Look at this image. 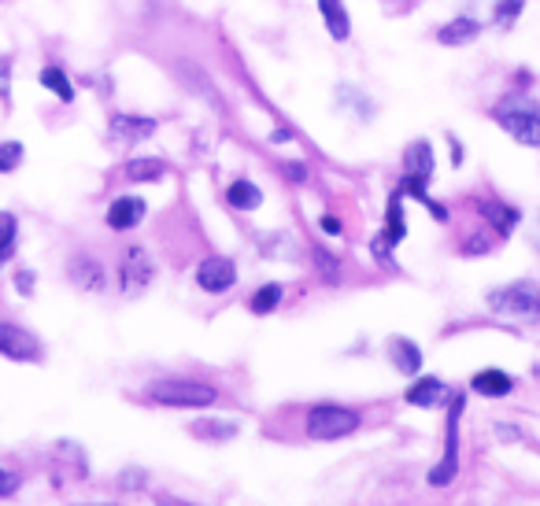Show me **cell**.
Listing matches in <instances>:
<instances>
[{
	"label": "cell",
	"mask_w": 540,
	"mask_h": 506,
	"mask_svg": "<svg viewBox=\"0 0 540 506\" xmlns=\"http://www.w3.org/2000/svg\"><path fill=\"white\" fill-rule=\"evenodd\" d=\"M496 122L518 141V144H529V149H540V104L533 96L522 93H511L492 108Z\"/></svg>",
	"instance_id": "1"
},
{
	"label": "cell",
	"mask_w": 540,
	"mask_h": 506,
	"mask_svg": "<svg viewBox=\"0 0 540 506\" xmlns=\"http://www.w3.org/2000/svg\"><path fill=\"white\" fill-rule=\"evenodd\" d=\"M489 307L500 318L514 322H540V285L536 281H514L489 292Z\"/></svg>",
	"instance_id": "2"
},
{
	"label": "cell",
	"mask_w": 540,
	"mask_h": 506,
	"mask_svg": "<svg viewBox=\"0 0 540 506\" xmlns=\"http://www.w3.org/2000/svg\"><path fill=\"white\" fill-rule=\"evenodd\" d=\"M359 429V414L348 407H311L307 410V436L311 440H341Z\"/></svg>",
	"instance_id": "3"
},
{
	"label": "cell",
	"mask_w": 540,
	"mask_h": 506,
	"mask_svg": "<svg viewBox=\"0 0 540 506\" xmlns=\"http://www.w3.org/2000/svg\"><path fill=\"white\" fill-rule=\"evenodd\" d=\"M215 388L212 385H200V381H156L149 388V399L163 407H207L215 403Z\"/></svg>",
	"instance_id": "4"
},
{
	"label": "cell",
	"mask_w": 540,
	"mask_h": 506,
	"mask_svg": "<svg viewBox=\"0 0 540 506\" xmlns=\"http://www.w3.org/2000/svg\"><path fill=\"white\" fill-rule=\"evenodd\" d=\"M152 273H156V266L149 259V251H144V248H130L127 256H122V263H119V285H122L127 296H141V292L149 288Z\"/></svg>",
	"instance_id": "5"
},
{
	"label": "cell",
	"mask_w": 540,
	"mask_h": 506,
	"mask_svg": "<svg viewBox=\"0 0 540 506\" xmlns=\"http://www.w3.org/2000/svg\"><path fill=\"white\" fill-rule=\"evenodd\" d=\"M459 414H463V395H455V403H451V414H448V436H444V458H441V466H433L429 480L437 484H448L455 477V448H459Z\"/></svg>",
	"instance_id": "6"
},
{
	"label": "cell",
	"mask_w": 540,
	"mask_h": 506,
	"mask_svg": "<svg viewBox=\"0 0 540 506\" xmlns=\"http://www.w3.org/2000/svg\"><path fill=\"white\" fill-rule=\"evenodd\" d=\"M234 281H237V266L226 256H212L197 266V285L204 292H226V288H234Z\"/></svg>",
	"instance_id": "7"
},
{
	"label": "cell",
	"mask_w": 540,
	"mask_h": 506,
	"mask_svg": "<svg viewBox=\"0 0 540 506\" xmlns=\"http://www.w3.org/2000/svg\"><path fill=\"white\" fill-rule=\"evenodd\" d=\"M0 355L15 358V363H30V358L41 355V344L34 341V333L19 329V326H8V322H0Z\"/></svg>",
	"instance_id": "8"
},
{
	"label": "cell",
	"mask_w": 540,
	"mask_h": 506,
	"mask_svg": "<svg viewBox=\"0 0 540 506\" xmlns=\"http://www.w3.org/2000/svg\"><path fill=\"white\" fill-rule=\"evenodd\" d=\"M470 4H485V8H474V23H496V27H511L518 12H522V0H470Z\"/></svg>",
	"instance_id": "9"
},
{
	"label": "cell",
	"mask_w": 540,
	"mask_h": 506,
	"mask_svg": "<svg viewBox=\"0 0 540 506\" xmlns=\"http://www.w3.org/2000/svg\"><path fill=\"white\" fill-rule=\"evenodd\" d=\"M144 200L141 196H119L112 207H108V226L112 229H134L141 218H144Z\"/></svg>",
	"instance_id": "10"
},
{
	"label": "cell",
	"mask_w": 540,
	"mask_h": 506,
	"mask_svg": "<svg viewBox=\"0 0 540 506\" xmlns=\"http://www.w3.org/2000/svg\"><path fill=\"white\" fill-rule=\"evenodd\" d=\"M112 134L119 141H144V137H152L156 134V119H141V115H115L112 119Z\"/></svg>",
	"instance_id": "11"
},
{
	"label": "cell",
	"mask_w": 540,
	"mask_h": 506,
	"mask_svg": "<svg viewBox=\"0 0 540 506\" xmlns=\"http://www.w3.org/2000/svg\"><path fill=\"white\" fill-rule=\"evenodd\" d=\"M67 270H71V281H74L78 288H89V292L104 288V270H100L96 259H89V256H74Z\"/></svg>",
	"instance_id": "12"
},
{
	"label": "cell",
	"mask_w": 540,
	"mask_h": 506,
	"mask_svg": "<svg viewBox=\"0 0 540 506\" xmlns=\"http://www.w3.org/2000/svg\"><path fill=\"white\" fill-rule=\"evenodd\" d=\"M389 358H392V366H397L400 373H419V366H422V351L414 348L411 341H404V336L389 341Z\"/></svg>",
	"instance_id": "13"
},
{
	"label": "cell",
	"mask_w": 540,
	"mask_h": 506,
	"mask_svg": "<svg viewBox=\"0 0 540 506\" xmlns=\"http://www.w3.org/2000/svg\"><path fill=\"white\" fill-rule=\"evenodd\" d=\"M444 399V385L437 381V377H422V381H414L407 388V403L411 407H437Z\"/></svg>",
	"instance_id": "14"
},
{
	"label": "cell",
	"mask_w": 540,
	"mask_h": 506,
	"mask_svg": "<svg viewBox=\"0 0 540 506\" xmlns=\"http://www.w3.org/2000/svg\"><path fill=\"white\" fill-rule=\"evenodd\" d=\"M404 174L411 178H429L433 174V152H429V144L426 141H414L407 156H404Z\"/></svg>",
	"instance_id": "15"
},
{
	"label": "cell",
	"mask_w": 540,
	"mask_h": 506,
	"mask_svg": "<svg viewBox=\"0 0 540 506\" xmlns=\"http://www.w3.org/2000/svg\"><path fill=\"white\" fill-rule=\"evenodd\" d=\"M319 8H322V19H326V27H329V34H334L337 41H344L348 37V12H344V4L341 0H319Z\"/></svg>",
	"instance_id": "16"
},
{
	"label": "cell",
	"mask_w": 540,
	"mask_h": 506,
	"mask_svg": "<svg viewBox=\"0 0 540 506\" xmlns=\"http://www.w3.org/2000/svg\"><path fill=\"white\" fill-rule=\"evenodd\" d=\"M226 200H230L237 211H256L263 203V193L252 181H234L230 188H226Z\"/></svg>",
	"instance_id": "17"
},
{
	"label": "cell",
	"mask_w": 540,
	"mask_h": 506,
	"mask_svg": "<svg viewBox=\"0 0 540 506\" xmlns=\"http://www.w3.org/2000/svg\"><path fill=\"white\" fill-rule=\"evenodd\" d=\"M474 388L482 395H507L511 392V377L500 373V370H482V373H474Z\"/></svg>",
	"instance_id": "18"
},
{
	"label": "cell",
	"mask_w": 540,
	"mask_h": 506,
	"mask_svg": "<svg viewBox=\"0 0 540 506\" xmlns=\"http://www.w3.org/2000/svg\"><path fill=\"white\" fill-rule=\"evenodd\" d=\"M193 436L200 440H230L237 436V421H215V418H204L193 426Z\"/></svg>",
	"instance_id": "19"
},
{
	"label": "cell",
	"mask_w": 540,
	"mask_h": 506,
	"mask_svg": "<svg viewBox=\"0 0 540 506\" xmlns=\"http://www.w3.org/2000/svg\"><path fill=\"white\" fill-rule=\"evenodd\" d=\"M477 30H482V27H477L474 19H455V23H448L441 30V41H444V45H467V41L477 37Z\"/></svg>",
	"instance_id": "20"
},
{
	"label": "cell",
	"mask_w": 540,
	"mask_h": 506,
	"mask_svg": "<svg viewBox=\"0 0 540 506\" xmlns=\"http://www.w3.org/2000/svg\"><path fill=\"white\" fill-rule=\"evenodd\" d=\"M41 86H45V89H52L59 100H64V104H71L74 100V89H71V81H67V74L64 71H59V67H45V71H41Z\"/></svg>",
	"instance_id": "21"
},
{
	"label": "cell",
	"mask_w": 540,
	"mask_h": 506,
	"mask_svg": "<svg viewBox=\"0 0 540 506\" xmlns=\"http://www.w3.org/2000/svg\"><path fill=\"white\" fill-rule=\"evenodd\" d=\"M127 174H130V181H156V178L167 174V166H163L159 159H130Z\"/></svg>",
	"instance_id": "22"
},
{
	"label": "cell",
	"mask_w": 540,
	"mask_h": 506,
	"mask_svg": "<svg viewBox=\"0 0 540 506\" xmlns=\"http://www.w3.org/2000/svg\"><path fill=\"white\" fill-rule=\"evenodd\" d=\"M278 303H282V285H263L256 296H252V310L256 314H270Z\"/></svg>",
	"instance_id": "23"
},
{
	"label": "cell",
	"mask_w": 540,
	"mask_h": 506,
	"mask_svg": "<svg viewBox=\"0 0 540 506\" xmlns=\"http://www.w3.org/2000/svg\"><path fill=\"white\" fill-rule=\"evenodd\" d=\"M482 215H485L489 222H496V226H500V234H507V229L518 222V211H511V207H500V203H485V207H482Z\"/></svg>",
	"instance_id": "24"
},
{
	"label": "cell",
	"mask_w": 540,
	"mask_h": 506,
	"mask_svg": "<svg viewBox=\"0 0 540 506\" xmlns=\"http://www.w3.org/2000/svg\"><path fill=\"white\" fill-rule=\"evenodd\" d=\"M19 163H23V144H19V141H4V144H0V174H12Z\"/></svg>",
	"instance_id": "25"
},
{
	"label": "cell",
	"mask_w": 540,
	"mask_h": 506,
	"mask_svg": "<svg viewBox=\"0 0 540 506\" xmlns=\"http://www.w3.org/2000/svg\"><path fill=\"white\" fill-rule=\"evenodd\" d=\"M12 248H15V218L0 211V263H8Z\"/></svg>",
	"instance_id": "26"
},
{
	"label": "cell",
	"mask_w": 540,
	"mask_h": 506,
	"mask_svg": "<svg viewBox=\"0 0 540 506\" xmlns=\"http://www.w3.org/2000/svg\"><path fill=\"white\" fill-rule=\"evenodd\" d=\"M407 234L404 229V211H400V193L389 200V241H400Z\"/></svg>",
	"instance_id": "27"
},
{
	"label": "cell",
	"mask_w": 540,
	"mask_h": 506,
	"mask_svg": "<svg viewBox=\"0 0 540 506\" xmlns=\"http://www.w3.org/2000/svg\"><path fill=\"white\" fill-rule=\"evenodd\" d=\"M8 78H12V59L0 56V96H8Z\"/></svg>",
	"instance_id": "28"
},
{
	"label": "cell",
	"mask_w": 540,
	"mask_h": 506,
	"mask_svg": "<svg viewBox=\"0 0 540 506\" xmlns=\"http://www.w3.org/2000/svg\"><path fill=\"white\" fill-rule=\"evenodd\" d=\"M15 488H19V477L8 473V470H0V495H12Z\"/></svg>",
	"instance_id": "29"
},
{
	"label": "cell",
	"mask_w": 540,
	"mask_h": 506,
	"mask_svg": "<svg viewBox=\"0 0 540 506\" xmlns=\"http://www.w3.org/2000/svg\"><path fill=\"white\" fill-rule=\"evenodd\" d=\"M322 229H326V234H341V222L326 215V218H322Z\"/></svg>",
	"instance_id": "30"
},
{
	"label": "cell",
	"mask_w": 540,
	"mask_h": 506,
	"mask_svg": "<svg viewBox=\"0 0 540 506\" xmlns=\"http://www.w3.org/2000/svg\"><path fill=\"white\" fill-rule=\"evenodd\" d=\"M285 174L293 181H304V166H285Z\"/></svg>",
	"instance_id": "31"
},
{
	"label": "cell",
	"mask_w": 540,
	"mask_h": 506,
	"mask_svg": "<svg viewBox=\"0 0 540 506\" xmlns=\"http://www.w3.org/2000/svg\"><path fill=\"white\" fill-rule=\"evenodd\" d=\"M30 285H34V278H30V273L23 270V273H19V288H23V292H30Z\"/></svg>",
	"instance_id": "32"
}]
</instances>
